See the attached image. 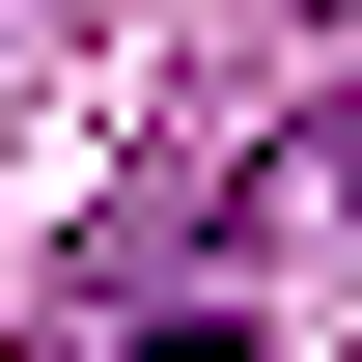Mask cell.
Instances as JSON below:
<instances>
[{
  "label": "cell",
  "instance_id": "6da1fadb",
  "mask_svg": "<svg viewBox=\"0 0 362 362\" xmlns=\"http://www.w3.org/2000/svg\"><path fill=\"white\" fill-rule=\"evenodd\" d=\"M112 362H251V334H223V307H168V334H112Z\"/></svg>",
  "mask_w": 362,
  "mask_h": 362
}]
</instances>
